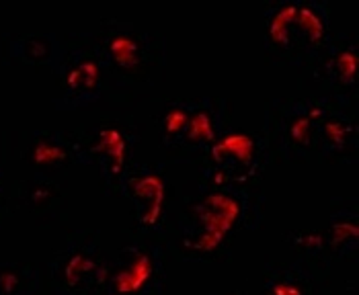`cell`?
I'll list each match as a JSON object with an SVG mask.
<instances>
[{
  "label": "cell",
  "instance_id": "obj_8",
  "mask_svg": "<svg viewBox=\"0 0 359 295\" xmlns=\"http://www.w3.org/2000/svg\"><path fill=\"white\" fill-rule=\"evenodd\" d=\"M220 123L222 103L218 99H194L181 144L197 148V146L212 142L218 135Z\"/></svg>",
  "mask_w": 359,
  "mask_h": 295
},
{
  "label": "cell",
  "instance_id": "obj_16",
  "mask_svg": "<svg viewBox=\"0 0 359 295\" xmlns=\"http://www.w3.org/2000/svg\"><path fill=\"white\" fill-rule=\"evenodd\" d=\"M2 201H4V188H2V181H0V207H2Z\"/></svg>",
  "mask_w": 359,
  "mask_h": 295
},
{
  "label": "cell",
  "instance_id": "obj_7",
  "mask_svg": "<svg viewBox=\"0 0 359 295\" xmlns=\"http://www.w3.org/2000/svg\"><path fill=\"white\" fill-rule=\"evenodd\" d=\"M128 144H130V137L126 135V130L113 123L107 128H97V132H93L90 142L83 148L95 158H99V164L107 177H119V172L123 170L126 154H128ZM83 148H76V150H83Z\"/></svg>",
  "mask_w": 359,
  "mask_h": 295
},
{
  "label": "cell",
  "instance_id": "obj_1",
  "mask_svg": "<svg viewBox=\"0 0 359 295\" xmlns=\"http://www.w3.org/2000/svg\"><path fill=\"white\" fill-rule=\"evenodd\" d=\"M103 64V78L117 90L150 88L163 81L166 39L134 23L109 19L93 37Z\"/></svg>",
  "mask_w": 359,
  "mask_h": 295
},
{
  "label": "cell",
  "instance_id": "obj_10",
  "mask_svg": "<svg viewBox=\"0 0 359 295\" xmlns=\"http://www.w3.org/2000/svg\"><path fill=\"white\" fill-rule=\"evenodd\" d=\"M6 52L25 64H54L60 54V41L54 35L29 33L11 37L6 43Z\"/></svg>",
  "mask_w": 359,
  "mask_h": 295
},
{
  "label": "cell",
  "instance_id": "obj_13",
  "mask_svg": "<svg viewBox=\"0 0 359 295\" xmlns=\"http://www.w3.org/2000/svg\"><path fill=\"white\" fill-rule=\"evenodd\" d=\"M37 273L27 265L0 267V295H29L35 289Z\"/></svg>",
  "mask_w": 359,
  "mask_h": 295
},
{
  "label": "cell",
  "instance_id": "obj_9",
  "mask_svg": "<svg viewBox=\"0 0 359 295\" xmlns=\"http://www.w3.org/2000/svg\"><path fill=\"white\" fill-rule=\"evenodd\" d=\"M25 152H27L25 158L31 166L52 170V168L64 166V162L70 158V154L76 152V144L66 142V137L60 134L37 132L29 137Z\"/></svg>",
  "mask_w": 359,
  "mask_h": 295
},
{
  "label": "cell",
  "instance_id": "obj_17",
  "mask_svg": "<svg viewBox=\"0 0 359 295\" xmlns=\"http://www.w3.org/2000/svg\"><path fill=\"white\" fill-rule=\"evenodd\" d=\"M228 295H230V294H228Z\"/></svg>",
  "mask_w": 359,
  "mask_h": 295
},
{
  "label": "cell",
  "instance_id": "obj_5",
  "mask_svg": "<svg viewBox=\"0 0 359 295\" xmlns=\"http://www.w3.org/2000/svg\"><path fill=\"white\" fill-rule=\"evenodd\" d=\"M310 64H312L310 81L325 92H331L332 97H343L349 90H355V82H358L355 35L332 39Z\"/></svg>",
  "mask_w": 359,
  "mask_h": 295
},
{
  "label": "cell",
  "instance_id": "obj_4",
  "mask_svg": "<svg viewBox=\"0 0 359 295\" xmlns=\"http://www.w3.org/2000/svg\"><path fill=\"white\" fill-rule=\"evenodd\" d=\"M54 281L68 294H88L99 279H103V263L99 244L81 236L68 242L54 261Z\"/></svg>",
  "mask_w": 359,
  "mask_h": 295
},
{
  "label": "cell",
  "instance_id": "obj_15",
  "mask_svg": "<svg viewBox=\"0 0 359 295\" xmlns=\"http://www.w3.org/2000/svg\"><path fill=\"white\" fill-rule=\"evenodd\" d=\"M265 295H310V287L296 273H281L267 283Z\"/></svg>",
  "mask_w": 359,
  "mask_h": 295
},
{
  "label": "cell",
  "instance_id": "obj_11",
  "mask_svg": "<svg viewBox=\"0 0 359 295\" xmlns=\"http://www.w3.org/2000/svg\"><path fill=\"white\" fill-rule=\"evenodd\" d=\"M19 201L29 214L35 217H41V215L52 217V215H57V212L64 207V193H62V188L50 181L27 183L21 187Z\"/></svg>",
  "mask_w": 359,
  "mask_h": 295
},
{
  "label": "cell",
  "instance_id": "obj_3",
  "mask_svg": "<svg viewBox=\"0 0 359 295\" xmlns=\"http://www.w3.org/2000/svg\"><path fill=\"white\" fill-rule=\"evenodd\" d=\"M54 74L60 86V107L76 109L97 103L105 78L95 41L90 37H70L60 43Z\"/></svg>",
  "mask_w": 359,
  "mask_h": 295
},
{
  "label": "cell",
  "instance_id": "obj_12",
  "mask_svg": "<svg viewBox=\"0 0 359 295\" xmlns=\"http://www.w3.org/2000/svg\"><path fill=\"white\" fill-rule=\"evenodd\" d=\"M150 273H152L150 256L146 252H136L128 261V265H123L121 270L115 275L113 283H115L117 291H121V294H134V291H140L146 285Z\"/></svg>",
  "mask_w": 359,
  "mask_h": 295
},
{
  "label": "cell",
  "instance_id": "obj_2",
  "mask_svg": "<svg viewBox=\"0 0 359 295\" xmlns=\"http://www.w3.org/2000/svg\"><path fill=\"white\" fill-rule=\"evenodd\" d=\"M331 41V17L323 2L285 0L267 11L265 46L279 62H312Z\"/></svg>",
  "mask_w": 359,
  "mask_h": 295
},
{
  "label": "cell",
  "instance_id": "obj_14",
  "mask_svg": "<svg viewBox=\"0 0 359 295\" xmlns=\"http://www.w3.org/2000/svg\"><path fill=\"white\" fill-rule=\"evenodd\" d=\"M189 109H191V101H175V103L166 105L163 117H161V130L166 139L181 142L187 119H189Z\"/></svg>",
  "mask_w": 359,
  "mask_h": 295
},
{
  "label": "cell",
  "instance_id": "obj_6",
  "mask_svg": "<svg viewBox=\"0 0 359 295\" xmlns=\"http://www.w3.org/2000/svg\"><path fill=\"white\" fill-rule=\"evenodd\" d=\"M329 101L325 99H294L279 105V115H271L277 119L279 137L285 148L306 150L318 137V125L325 117Z\"/></svg>",
  "mask_w": 359,
  "mask_h": 295
}]
</instances>
